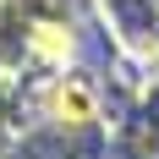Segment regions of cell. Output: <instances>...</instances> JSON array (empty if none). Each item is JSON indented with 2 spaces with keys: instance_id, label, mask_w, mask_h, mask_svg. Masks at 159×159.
<instances>
[{
  "instance_id": "1",
  "label": "cell",
  "mask_w": 159,
  "mask_h": 159,
  "mask_svg": "<svg viewBox=\"0 0 159 159\" xmlns=\"http://www.w3.org/2000/svg\"><path fill=\"white\" fill-rule=\"evenodd\" d=\"M99 110V93H93V82H82V77H61L55 88H49V115L61 121V126H88Z\"/></svg>"
},
{
  "instance_id": "2",
  "label": "cell",
  "mask_w": 159,
  "mask_h": 159,
  "mask_svg": "<svg viewBox=\"0 0 159 159\" xmlns=\"http://www.w3.org/2000/svg\"><path fill=\"white\" fill-rule=\"evenodd\" d=\"M28 44H33V55H39V61H49V66H66V55H71V33H66L61 22H39Z\"/></svg>"
}]
</instances>
